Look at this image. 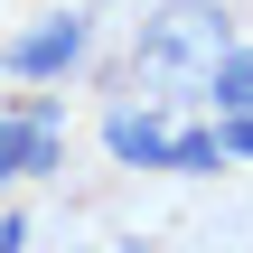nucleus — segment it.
<instances>
[{"label":"nucleus","mask_w":253,"mask_h":253,"mask_svg":"<svg viewBox=\"0 0 253 253\" xmlns=\"http://www.w3.org/2000/svg\"><path fill=\"white\" fill-rule=\"evenodd\" d=\"M225 47H235L225 0H160V9L141 19V38H131V84H150L160 103H197L207 66H216Z\"/></svg>","instance_id":"f257e3e1"},{"label":"nucleus","mask_w":253,"mask_h":253,"mask_svg":"<svg viewBox=\"0 0 253 253\" xmlns=\"http://www.w3.org/2000/svg\"><path fill=\"white\" fill-rule=\"evenodd\" d=\"M84 47H94V19H84V9H56V19H38V28H19V38L0 47V66L28 75V84H56Z\"/></svg>","instance_id":"f03ea898"},{"label":"nucleus","mask_w":253,"mask_h":253,"mask_svg":"<svg viewBox=\"0 0 253 253\" xmlns=\"http://www.w3.org/2000/svg\"><path fill=\"white\" fill-rule=\"evenodd\" d=\"M103 150H113V160H131V169H169L178 131H169L160 113H131V103H122V113L103 122Z\"/></svg>","instance_id":"7ed1b4c3"},{"label":"nucleus","mask_w":253,"mask_h":253,"mask_svg":"<svg viewBox=\"0 0 253 253\" xmlns=\"http://www.w3.org/2000/svg\"><path fill=\"white\" fill-rule=\"evenodd\" d=\"M216 113H253V47H225L216 66H207V84H197Z\"/></svg>","instance_id":"20e7f679"},{"label":"nucleus","mask_w":253,"mask_h":253,"mask_svg":"<svg viewBox=\"0 0 253 253\" xmlns=\"http://www.w3.org/2000/svg\"><path fill=\"white\" fill-rule=\"evenodd\" d=\"M169 169H178V178H207V169H225V150H216V131H178V150H169Z\"/></svg>","instance_id":"39448f33"},{"label":"nucleus","mask_w":253,"mask_h":253,"mask_svg":"<svg viewBox=\"0 0 253 253\" xmlns=\"http://www.w3.org/2000/svg\"><path fill=\"white\" fill-rule=\"evenodd\" d=\"M9 178H28V122L19 113H0V188Z\"/></svg>","instance_id":"423d86ee"},{"label":"nucleus","mask_w":253,"mask_h":253,"mask_svg":"<svg viewBox=\"0 0 253 253\" xmlns=\"http://www.w3.org/2000/svg\"><path fill=\"white\" fill-rule=\"evenodd\" d=\"M216 150L225 160H253V113H216Z\"/></svg>","instance_id":"0eeeda50"}]
</instances>
